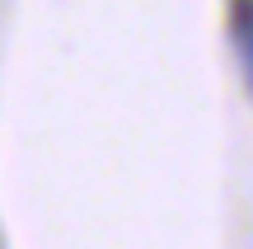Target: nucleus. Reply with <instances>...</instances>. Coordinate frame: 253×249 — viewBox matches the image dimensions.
Returning a JSON list of instances; mask_svg holds the SVG:
<instances>
[{
  "label": "nucleus",
  "mask_w": 253,
  "mask_h": 249,
  "mask_svg": "<svg viewBox=\"0 0 253 249\" xmlns=\"http://www.w3.org/2000/svg\"><path fill=\"white\" fill-rule=\"evenodd\" d=\"M235 43L244 52V61H249V5L244 0H235Z\"/></svg>",
  "instance_id": "f257e3e1"
}]
</instances>
